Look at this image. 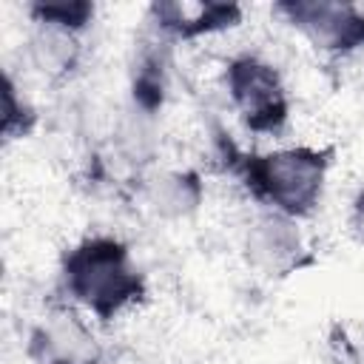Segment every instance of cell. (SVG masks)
I'll use <instances>...</instances> for the list:
<instances>
[{
  "label": "cell",
  "instance_id": "ba28073f",
  "mask_svg": "<svg viewBox=\"0 0 364 364\" xmlns=\"http://www.w3.org/2000/svg\"><path fill=\"white\" fill-rule=\"evenodd\" d=\"M40 364H74V361H63V358H46V361H40Z\"/></svg>",
  "mask_w": 364,
  "mask_h": 364
},
{
  "label": "cell",
  "instance_id": "277c9868",
  "mask_svg": "<svg viewBox=\"0 0 364 364\" xmlns=\"http://www.w3.org/2000/svg\"><path fill=\"white\" fill-rule=\"evenodd\" d=\"M273 11L282 14L318 51L344 57L364 48V9L353 3L287 0V3H276Z\"/></svg>",
  "mask_w": 364,
  "mask_h": 364
},
{
  "label": "cell",
  "instance_id": "8992f818",
  "mask_svg": "<svg viewBox=\"0 0 364 364\" xmlns=\"http://www.w3.org/2000/svg\"><path fill=\"white\" fill-rule=\"evenodd\" d=\"M26 11L31 23H37L40 28L77 37L82 28H88L97 9L94 3H85V0H63V3H31Z\"/></svg>",
  "mask_w": 364,
  "mask_h": 364
},
{
  "label": "cell",
  "instance_id": "6da1fadb",
  "mask_svg": "<svg viewBox=\"0 0 364 364\" xmlns=\"http://www.w3.org/2000/svg\"><path fill=\"white\" fill-rule=\"evenodd\" d=\"M225 162L259 205L293 222L318 208L330 171V154L310 145H287L262 154L228 151Z\"/></svg>",
  "mask_w": 364,
  "mask_h": 364
},
{
  "label": "cell",
  "instance_id": "7a4b0ae2",
  "mask_svg": "<svg viewBox=\"0 0 364 364\" xmlns=\"http://www.w3.org/2000/svg\"><path fill=\"white\" fill-rule=\"evenodd\" d=\"M60 282L65 296L97 321L122 316L145 296V276L131 247L105 233L85 236L63 253Z\"/></svg>",
  "mask_w": 364,
  "mask_h": 364
},
{
  "label": "cell",
  "instance_id": "3957f363",
  "mask_svg": "<svg viewBox=\"0 0 364 364\" xmlns=\"http://www.w3.org/2000/svg\"><path fill=\"white\" fill-rule=\"evenodd\" d=\"M222 82L242 125L259 136L279 134L290 119V94L273 63L259 54H233L225 63Z\"/></svg>",
  "mask_w": 364,
  "mask_h": 364
},
{
  "label": "cell",
  "instance_id": "5b68a950",
  "mask_svg": "<svg viewBox=\"0 0 364 364\" xmlns=\"http://www.w3.org/2000/svg\"><path fill=\"white\" fill-rule=\"evenodd\" d=\"M154 28L165 40H196L239 26L242 9L233 3H154L148 9Z\"/></svg>",
  "mask_w": 364,
  "mask_h": 364
},
{
  "label": "cell",
  "instance_id": "52a82bcc",
  "mask_svg": "<svg viewBox=\"0 0 364 364\" xmlns=\"http://www.w3.org/2000/svg\"><path fill=\"white\" fill-rule=\"evenodd\" d=\"M34 122H37V114L31 102L23 97L14 77L6 71L3 77V134L6 139H23L34 128Z\"/></svg>",
  "mask_w": 364,
  "mask_h": 364
}]
</instances>
